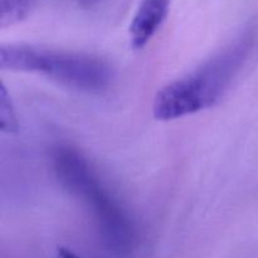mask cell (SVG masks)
I'll list each match as a JSON object with an SVG mask.
<instances>
[{"mask_svg":"<svg viewBox=\"0 0 258 258\" xmlns=\"http://www.w3.org/2000/svg\"><path fill=\"white\" fill-rule=\"evenodd\" d=\"M38 0H0V27L23 22L32 13Z\"/></svg>","mask_w":258,"mask_h":258,"instance_id":"5","label":"cell"},{"mask_svg":"<svg viewBox=\"0 0 258 258\" xmlns=\"http://www.w3.org/2000/svg\"><path fill=\"white\" fill-rule=\"evenodd\" d=\"M0 127H2L3 133L8 134L17 133L19 128L12 98L8 95V91L4 85H3L2 92H0Z\"/></svg>","mask_w":258,"mask_h":258,"instance_id":"6","label":"cell"},{"mask_svg":"<svg viewBox=\"0 0 258 258\" xmlns=\"http://www.w3.org/2000/svg\"><path fill=\"white\" fill-rule=\"evenodd\" d=\"M170 0H141L131 20L128 34L134 49H143L168 17Z\"/></svg>","mask_w":258,"mask_h":258,"instance_id":"4","label":"cell"},{"mask_svg":"<svg viewBox=\"0 0 258 258\" xmlns=\"http://www.w3.org/2000/svg\"><path fill=\"white\" fill-rule=\"evenodd\" d=\"M52 159L57 179L92 214L106 246L118 256L130 253L135 244L133 221L83 154L72 146L60 145L54 149Z\"/></svg>","mask_w":258,"mask_h":258,"instance_id":"2","label":"cell"},{"mask_svg":"<svg viewBox=\"0 0 258 258\" xmlns=\"http://www.w3.org/2000/svg\"><path fill=\"white\" fill-rule=\"evenodd\" d=\"M252 44V37L239 38L196 70L164 86L154 98L155 118L176 120L216 105L243 68Z\"/></svg>","mask_w":258,"mask_h":258,"instance_id":"1","label":"cell"},{"mask_svg":"<svg viewBox=\"0 0 258 258\" xmlns=\"http://www.w3.org/2000/svg\"><path fill=\"white\" fill-rule=\"evenodd\" d=\"M0 68L13 72L37 73L90 93L103 92L113 80L112 68L100 57L29 44L3 45Z\"/></svg>","mask_w":258,"mask_h":258,"instance_id":"3","label":"cell"},{"mask_svg":"<svg viewBox=\"0 0 258 258\" xmlns=\"http://www.w3.org/2000/svg\"><path fill=\"white\" fill-rule=\"evenodd\" d=\"M54 258H83L81 256H78L77 253H75L73 251H71V249L68 248H59L57 251V254H55Z\"/></svg>","mask_w":258,"mask_h":258,"instance_id":"7","label":"cell"}]
</instances>
